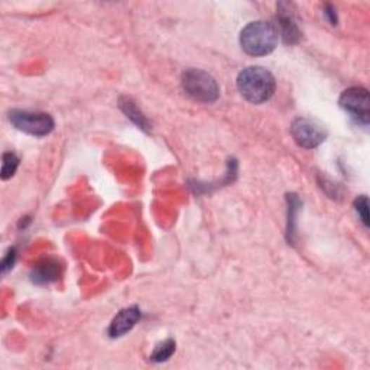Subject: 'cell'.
Returning a JSON list of instances; mask_svg holds the SVG:
<instances>
[{"instance_id":"1","label":"cell","mask_w":370,"mask_h":370,"mask_svg":"<svg viewBox=\"0 0 370 370\" xmlns=\"http://www.w3.org/2000/svg\"><path fill=\"white\" fill-rule=\"evenodd\" d=\"M237 88L244 100L252 105H262L274 95L277 81L272 72L263 67L244 68L237 77Z\"/></svg>"},{"instance_id":"2","label":"cell","mask_w":370,"mask_h":370,"mask_svg":"<svg viewBox=\"0 0 370 370\" xmlns=\"http://www.w3.org/2000/svg\"><path fill=\"white\" fill-rule=\"evenodd\" d=\"M279 32L275 25L256 20L246 25L240 32L242 49L252 57H265L274 51L278 45Z\"/></svg>"},{"instance_id":"3","label":"cell","mask_w":370,"mask_h":370,"mask_svg":"<svg viewBox=\"0 0 370 370\" xmlns=\"http://www.w3.org/2000/svg\"><path fill=\"white\" fill-rule=\"evenodd\" d=\"M184 91L194 100L201 103H214L220 95V87L209 72L197 68L184 71L181 77Z\"/></svg>"},{"instance_id":"4","label":"cell","mask_w":370,"mask_h":370,"mask_svg":"<svg viewBox=\"0 0 370 370\" xmlns=\"http://www.w3.org/2000/svg\"><path fill=\"white\" fill-rule=\"evenodd\" d=\"M9 120L18 131L32 136H46L55 126L54 119L42 112L12 110L9 113Z\"/></svg>"},{"instance_id":"5","label":"cell","mask_w":370,"mask_h":370,"mask_svg":"<svg viewBox=\"0 0 370 370\" xmlns=\"http://www.w3.org/2000/svg\"><path fill=\"white\" fill-rule=\"evenodd\" d=\"M340 107L346 110L362 125H367L370 119L369 91L363 87H352L340 95Z\"/></svg>"},{"instance_id":"6","label":"cell","mask_w":370,"mask_h":370,"mask_svg":"<svg viewBox=\"0 0 370 370\" xmlns=\"http://www.w3.org/2000/svg\"><path fill=\"white\" fill-rule=\"evenodd\" d=\"M291 135L295 142L305 150H314L326 140V131L323 126L307 117H298L292 121Z\"/></svg>"},{"instance_id":"7","label":"cell","mask_w":370,"mask_h":370,"mask_svg":"<svg viewBox=\"0 0 370 370\" xmlns=\"http://www.w3.org/2000/svg\"><path fill=\"white\" fill-rule=\"evenodd\" d=\"M140 319V310L138 307H129L121 310L114 318L109 327V336L112 338H117L129 333L136 323Z\"/></svg>"},{"instance_id":"8","label":"cell","mask_w":370,"mask_h":370,"mask_svg":"<svg viewBox=\"0 0 370 370\" xmlns=\"http://www.w3.org/2000/svg\"><path fill=\"white\" fill-rule=\"evenodd\" d=\"M288 4H279L278 5V12H279V28L282 32V38L285 44H297L301 38V31L298 28V23L295 22L293 15L289 13L288 11Z\"/></svg>"},{"instance_id":"9","label":"cell","mask_w":370,"mask_h":370,"mask_svg":"<svg viewBox=\"0 0 370 370\" xmlns=\"http://www.w3.org/2000/svg\"><path fill=\"white\" fill-rule=\"evenodd\" d=\"M60 275V266L55 260L48 259L38 266L34 267L32 270V281L37 284H48L53 282L58 278Z\"/></svg>"},{"instance_id":"10","label":"cell","mask_w":370,"mask_h":370,"mask_svg":"<svg viewBox=\"0 0 370 370\" xmlns=\"http://www.w3.org/2000/svg\"><path fill=\"white\" fill-rule=\"evenodd\" d=\"M119 106H120V109H121L123 112H125V114H126L133 123H136V125H138L140 129H143V131H150L151 123L147 121V119L145 117V114L138 109V106H136L133 102L129 100V98H125V97L120 98Z\"/></svg>"},{"instance_id":"11","label":"cell","mask_w":370,"mask_h":370,"mask_svg":"<svg viewBox=\"0 0 370 370\" xmlns=\"http://www.w3.org/2000/svg\"><path fill=\"white\" fill-rule=\"evenodd\" d=\"M176 352V341L174 340H166L161 343L159 346L154 350L151 360L152 362H165L168 360Z\"/></svg>"},{"instance_id":"12","label":"cell","mask_w":370,"mask_h":370,"mask_svg":"<svg viewBox=\"0 0 370 370\" xmlns=\"http://www.w3.org/2000/svg\"><path fill=\"white\" fill-rule=\"evenodd\" d=\"M19 166V158L13 152L4 154V162H2V180L6 181L15 176V172Z\"/></svg>"},{"instance_id":"13","label":"cell","mask_w":370,"mask_h":370,"mask_svg":"<svg viewBox=\"0 0 370 370\" xmlns=\"http://www.w3.org/2000/svg\"><path fill=\"white\" fill-rule=\"evenodd\" d=\"M355 207L357 214L360 216L363 225L367 227L369 226V201L366 195H360L359 199L355 201Z\"/></svg>"},{"instance_id":"14","label":"cell","mask_w":370,"mask_h":370,"mask_svg":"<svg viewBox=\"0 0 370 370\" xmlns=\"http://www.w3.org/2000/svg\"><path fill=\"white\" fill-rule=\"evenodd\" d=\"M15 259H16L15 249H9V252L6 253V258H5L4 262H2V270H4V272H8V270H9L11 267H13Z\"/></svg>"},{"instance_id":"15","label":"cell","mask_w":370,"mask_h":370,"mask_svg":"<svg viewBox=\"0 0 370 370\" xmlns=\"http://www.w3.org/2000/svg\"><path fill=\"white\" fill-rule=\"evenodd\" d=\"M324 11H326L324 13L329 18V20L331 22V25H337V13H336V9L331 5H327Z\"/></svg>"}]
</instances>
